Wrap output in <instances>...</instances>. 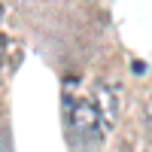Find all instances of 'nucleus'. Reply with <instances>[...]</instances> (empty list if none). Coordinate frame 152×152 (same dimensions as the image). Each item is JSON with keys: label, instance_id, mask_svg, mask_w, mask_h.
<instances>
[{"label": "nucleus", "instance_id": "f257e3e1", "mask_svg": "<svg viewBox=\"0 0 152 152\" xmlns=\"http://www.w3.org/2000/svg\"><path fill=\"white\" fill-rule=\"evenodd\" d=\"M64 113H67V125H70V134L73 137H79L82 143H97L100 140L104 122H100V113L94 107V100L64 97Z\"/></svg>", "mask_w": 152, "mask_h": 152}, {"label": "nucleus", "instance_id": "20e7f679", "mask_svg": "<svg viewBox=\"0 0 152 152\" xmlns=\"http://www.w3.org/2000/svg\"><path fill=\"white\" fill-rule=\"evenodd\" d=\"M0 18H3V6H0Z\"/></svg>", "mask_w": 152, "mask_h": 152}, {"label": "nucleus", "instance_id": "f03ea898", "mask_svg": "<svg viewBox=\"0 0 152 152\" xmlns=\"http://www.w3.org/2000/svg\"><path fill=\"white\" fill-rule=\"evenodd\" d=\"M94 107L100 113V122H104V131H110L116 125V116H119V104H116V91L107 85V82H97L94 85Z\"/></svg>", "mask_w": 152, "mask_h": 152}, {"label": "nucleus", "instance_id": "39448f33", "mask_svg": "<svg viewBox=\"0 0 152 152\" xmlns=\"http://www.w3.org/2000/svg\"><path fill=\"white\" fill-rule=\"evenodd\" d=\"M0 152H3V143H0Z\"/></svg>", "mask_w": 152, "mask_h": 152}, {"label": "nucleus", "instance_id": "7ed1b4c3", "mask_svg": "<svg viewBox=\"0 0 152 152\" xmlns=\"http://www.w3.org/2000/svg\"><path fill=\"white\" fill-rule=\"evenodd\" d=\"M0 58H3V37H0Z\"/></svg>", "mask_w": 152, "mask_h": 152}]
</instances>
